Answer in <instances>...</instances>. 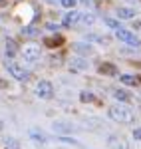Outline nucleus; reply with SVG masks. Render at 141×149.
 I'll return each mask as SVG.
<instances>
[{"label": "nucleus", "mask_w": 141, "mask_h": 149, "mask_svg": "<svg viewBox=\"0 0 141 149\" xmlns=\"http://www.w3.org/2000/svg\"><path fill=\"white\" fill-rule=\"evenodd\" d=\"M107 113H109V117L113 121H117V123H131L135 119L133 111H131L129 107H123V105H111L107 109Z\"/></svg>", "instance_id": "obj_1"}, {"label": "nucleus", "mask_w": 141, "mask_h": 149, "mask_svg": "<svg viewBox=\"0 0 141 149\" xmlns=\"http://www.w3.org/2000/svg\"><path fill=\"white\" fill-rule=\"evenodd\" d=\"M4 66H6V70H8V72H10V76H14L16 80L26 81L28 78H30V72H28V70H24L20 64L12 62V60H6V62H4Z\"/></svg>", "instance_id": "obj_2"}, {"label": "nucleus", "mask_w": 141, "mask_h": 149, "mask_svg": "<svg viewBox=\"0 0 141 149\" xmlns=\"http://www.w3.org/2000/svg\"><path fill=\"white\" fill-rule=\"evenodd\" d=\"M36 93H38V97H42V100H50V97H54V86H52L50 81H46V80L38 81Z\"/></svg>", "instance_id": "obj_3"}, {"label": "nucleus", "mask_w": 141, "mask_h": 149, "mask_svg": "<svg viewBox=\"0 0 141 149\" xmlns=\"http://www.w3.org/2000/svg\"><path fill=\"white\" fill-rule=\"evenodd\" d=\"M115 36H117V40H121L123 44H127V46H139V40H137V36L131 34L129 30H117L115 32Z\"/></svg>", "instance_id": "obj_4"}, {"label": "nucleus", "mask_w": 141, "mask_h": 149, "mask_svg": "<svg viewBox=\"0 0 141 149\" xmlns=\"http://www.w3.org/2000/svg\"><path fill=\"white\" fill-rule=\"evenodd\" d=\"M22 58H24V62H26V64H36V62L40 60V50H38V48H34V46L24 48Z\"/></svg>", "instance_id": "obj_5"}, {"label": "nucleus", "mask_w": 141, "mask_h": 149, "mask_svg": "<svg viewBox=\"0 0 141 149\" xmlns=\"http://www.w3.org/2000/svg\"><path fill=\"white\" fill-rule=\"evenodd\" d=\"M107 145H109V149H129V147H127V143H125L121 137H117V135H109Z\"/></svg>", "instance_id": "obj_6"}, {"label": "nucleus", "mask_w": 141, "mask_h": 149, "mask_svg": "<svg viewBox=\"0 0 141 149\" xmlns=\"http://www.w3.org/2000/svg\"><path fill=\"white\" fill-rule=\"evenodd\" d=\"M80 16H82V12H78V10H72V12H68L66 16H64V26H74V24H78L80 22Z\"/></svg>", "instance_id": "obj_7"}, {"label": "nucleus", "mask_w": 141, "mask_h": 149, "mask_svg": "<svg viewBox=\"0 0 141 149\" xmlns=\"http://www.w3.org/2000/svg\"><path fill=\"white\" fill-rule=\"evenodd\" d=\"M117 18H123V20L135 18V10H133V8H119L117 10Z\"/></svg>", "instance_id": "obj_8"}, {"label": "nucleus", "mask_w": 141, "mask_h": 149, "mask_svg": "<svg viewBox=\"0 0 141 149\" xmlns=\"http://www.w3.org/2000/svg\"><path fill=\"white\" fill-rule=\"evenodd\" d=\"M99 72H101V74H103V76H115V74H117V68H115V66H111V64H101V66H99Z\"/></svg>", "instance_id": "obj_9"}, {"label": "nucleus", "mask_w": 141, "mask_h": 149, "mask_svg": "<svg viewBox=\"0 0 141 149\" xmlns=\"http://www.w3.org/2000/svg\"><path fill=\"white\" fill-rule=\"evenodd\" d=\"M121 81L127 84V86H137V84H139V78H137V76H131V74H123V76H121Z\"/></svg>", "instance_id": "obj_10"}, {"label": "nucleus", "mask_w": 141, "mask_h": 149, "mask_svg": "<svg viewBox=\"0 0 141 149\" xmlns=\"http://www.w3.org/2000/svg\"><path fill=\"white\" fill-rule=\"evenodd\" d=\"M16 52H18V44H16L14 40H8V42H6V54H8V58L16 56Z\"/></svg>", "instance_id": "obj_11"}, {"label": "nucleus", "mask_w": 141, "mask_h": 149, "mask_svg": "<svg viewBox=\"0 0 141 149\" xmlns=\"http://www.w3.org/2000/svg\"><path fill=\"white\" fill-rule=\"evenodd\" d=\"M62 42H64V38H62V36H54V38H46V46H50V48L62 46Z\"/></svg>", "instance_id": "obj_12"}, {"label": "nucleus", "mask_w": 141, "mask_h": 149, "mask_svg": "<svg viewBox=\"0 0 141 149\" xmlns=\"http://www.w3.org/2000/svg\"><path fill=\"white\" fill-rule=\"evenodd\" d=\"M74 50L80 52V54H92V52H94V48H92V46H85V44H80V42L74 44Z\"/></svg>", "instance_id": "obj_13"}, {"label": "nucleus", "mask_w": 141, "mask_h": 149, "mask_svg": "<svg viewBox=\"0 0 141 149\" xmlns=\"http://www.w3.org/2000/svg\"><path fill=\"white\" fill-rule=\"evenodd\" d=\"M113 97L119 100V102H129L131 100V95L127 92H123V90H115V92H113Z\"/></svg>", "instance_id": "obj_14"}, {"label": "nucleus", "mask_w": 141, "mask_h": 149, "mask_svg": "<svg viewBox=\"0 0 141 149\" xmlns=\"http://www.w3.org/2000/svg\"><path fill=\"white\" fill-rule=\"evenodd\" d=\"M54 129H56V131H72L74 127H72L70 123H66V121H58V123H54Z\"/></svg>", "instance_id": "obj_15"}, {"label": "nucleus", "mask_w": 141, "mask_h": 149, "mask_svg": "<svg viewBox=\"0 0 141 149\" xmlns=\"http://www.w3.org/2000/svg\"><path fill=\"white\" fill-rule=\"evenodd\" d=\"M72 64H74V70H85L88 68V60H82V58H76Z\"/></svg>", "instance_id": "obj_16"}, {"label": "nucleus", "mask_w": 141, "mask_h": 149, "mask_svg": "<svg viewBox=\"0 0 141 149\" xmlns=\"http://www.w3.org/2000/svg\"><path fill=\"white\" fill-rule=\"evenodd\" d=\"M103 22H106L107 26H109V28H113L115 32H117V30H121V26H119V22H117V20H113V18H103Z\"/></svg>", "instance_id": "obj_17"}, {"label": "nucleus", "mask_w": 141, "mask_h": 149, "mask_svg": "<svg viewBox=\"0 0 141 149\" xmlns=\"http://www.w3.org/2000/svg\"><path fill=\"white\" fill-rule=\"evenodd\" d=\"M22 34L28 36V38H32V36H38V30H36L34 26H26V28H22Z\"/></svg>", "instance_id": "obj_18"}, {"label": "nucleus", "mask_w": 141, "mask_h": 149, "mask_svg": "<svg viewBox=\"0 0 141 149\" xmlns=\"http://www.w3.org/2000/svg\"><path fill=\"white\" fill-rule=\"evenodd\" d=\"M94 20H95L94 14H82L80 16V22L82 24H94Z\"/></svg>", "instance_id": "obj_19"}, {"label": "nucleus", "mask_w": 141, "mask_h": 149, "mask_svg": "<svg viewBox=\"0 0 141 149\" xmlns=\"http://www.w3.org/2000/svg\"><path fill=\"white\" fill-rule=\"evenodd\" d=\"M4 145H6V149H20L18 141H16V139H12V137L6 139V141H4Z\"/></svg>", "instance_id": "obj_20"}, {"label": "nucleus", "mask_w": 141, "mask_h": 149, "mask_svg": "<svg viewBox=\"0 0 141 149\" xmlns=\"http://www.w3.org/2000/svg\"><path fill=\"white\" fill-rule=\"evenodd\" d=\"M60 4L66 6V8H74L76 6V0H60Z\"/></svg>", "instance_id": "obj_21"}, {"label": "nucleus", "mask_w": 141, "mask_h": 149, "mask_svg": "<svg viewBox=\"0 0 141 149\" xmlns=\"http://www.w3.org/2000/svg\"><path fill=\"white\" fill-rule=\"evenodd\" d=\"M80 100H82V102H92V100H94V95H92V93H88V92H82Z\"/></svg>", "instance_id": "obj_22"}, {"label": "nucleus", "mask_w": 141, "mask_h": 149, "mask_svg": "<svg viewBox=\"0 0 141 149\" xmlns=\"http://www.w3.org/2000/svg\"><path fill=\"white\" fill-rule=\"evenodd\" d=\"M32 137H34L36 141H46V135H44V133H32Z\"/></svg>", "instance_id": "obj_23"}, {"label": "nucleus", "mask_w": 141, "mask_h": 149, "mask_svg": "<svg viewBox=\"0 0 141 149\" xmlns=\"http://www.w3.org/2000/svg\"><path fill=\"white\" fill-rule=\"evenodd\" d=\"M133 137L137 139V141H141V127H137V129H133Z\"/></svg>", "instance_id": "obj_24"}, {"label": "nucleus", "mask_w": 141, "mask_h": 149, "mask_svg": "<svg viewBox=\"0 0 141 149\" xmlns=\"http://www.w3.org/2000/svg\"><path fill=\"white\" fill-rule=\"evenodd\" d=\"M46 28L50 30V32H56V30H58V24H52V22H50V24L46 26Z\"/></svg>", "instance_id": "obj_25"}, {"label": "nucleus", "mask_w": 141, "mask_h": 149, "mask_svg": "<svg viewBox=\"0 0 141 149\" xmlns=\"http://www.w3.org/2000/svg\"><path fill=\"white\" fill-rule=\"evenodd\" d=\"M0 88H6V81H2V80H0Z\"/></svg>", "instance_id": "obj_26"}, {"label": "nucleus", "mask_w": 141, "mask_h": 149, "mask_svg": "<svg viewBox=\"0 0 141 149\" xmlns=\"http://www.w3.org/2000/svg\"><path fill=\"white\" fill-rule=\"evenodd\" d=\"M2 2H4V0H0V4H2Z\"/></svg>", "instance_id": "obj_27"}]
</instances>
